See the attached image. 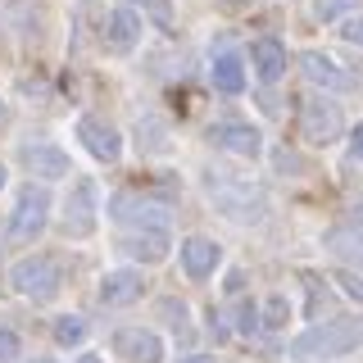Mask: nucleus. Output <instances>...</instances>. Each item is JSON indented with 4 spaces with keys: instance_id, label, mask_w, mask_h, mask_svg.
<instances>
[{
    "instance_id": "nucleus-18",
    "label": "nucleus",
    "mask_w": 363,
    "mask_h": 363,
    "mask_svg": "<svg viewBox=\"0 0 363 363\" xmlns=\"http://www.w3.org/2000/svg\"><path fill=\"white\" fill-rule=\"evenodd\" d=\"M213 86L223 91V96H241L245 91V64L236 60V55H213Z\"/></svg>"
},
{
    "instance_id": "nucleus-17",
    "label": "nucleus",
    "mask_w": 363,
    "mask_h": 363,
    "mask_svg": "<svg viewBox=\"0 0 363 363\" xmlns=\"http://www.w3.org/2000/svg\"><path fill=\"white\" fill-rule=\"evenodd\" d=\"M300 68H304V77H309V82H318V86L350 91V73H345L336 60H327L323 50H304V55H300Z\"/></svg>"
},
{
    "instance_id": "nucleus-24",
    "label": "nucleus",
    "mask_w": 363,
    "mask_h": 363,
    "mask_svg": "<svg viewBox=\"0 0 363 363\" xmlns=\"http://www.w3.org/2000/svg\"><path fill=\"white\" fill-rule=\"evenodd\" d=\"M300 281L309 286V304H304V313L318 318V313H323V277H318V272H300Z\"/></svg>"
},
{
    "instance_id": "nucleus-15",
    "label": "nucleus",
    "mask_w": 363,
    "mask_h": 363,
    "mask_svg": "<svg viewBox=\"0 0 363 363\" xmlns=\"http://www.w3.org/2000/svg\"><path fill=\"white\" fill-rule=\"evenodd\" d=\"M168 232L164 227H150V232H128L123 236V255H132V259H141V264H164L168 259Z\"/></svg>"
},
{
    "instance_id": "nucleus-10",
    "label": "nucleus",
    "mask_w": 363,
    "mask_h": 363,
    "mask_svg": "<svg viewBox=\"0 0 363 363\" xmlns=\"http://www.w3.org/2000/svg\"><path fill=\"white\" fill-rule=\"evenodd\" d=\"M77 141L86 145V155L91 159H100V164H113V159L123 155V136L109 128L105 118H77Z\"/></svg>"
},
{
    "instance_id": "nucleus-21",
    "label": "nucleus",
    "mask_w": 363,
    "mask_h": 363,
    "mask_svg": "<svg viewBox=\"0 0 363 363\" xmlns=\"http://www.w3.org/2000/svg\"><path fill=\"white\" fill-rule=\"evenodd\" d=\"M259 318H264V327H272V332H277V327H286V318H291V300H286V295H268L264 309H259Z\"/></svg>"
},
{
    "instance_id": "nucleus-3",
    "label": "nucleus",
    "mask_w": 363,
    "mask_h": 363,
    "mask_svg": "<svg viewBox=\"0 0 363 363\" xmlns=\"http://www.w3.org/2000/svg\"><path fill=\"white\" fill-rule=\"evenodd\" d=\"M340 132H345V118H340L336 100L309 96V100L300 105V136H304L309 145H332Z\"/></svg>"
},
{
    "instance_id": "nucleus-13",
    "label": "nucleus",
    "mask_w": 363,
    "mask_h": 363,
    "mask_svg": "<svg viewBox=\"0 0 363 363\" xmlns=\"http://www.w3.org/2000/svg\"><path fill=\"white\" fill-rule=\"evenodd\" d=\"M218 264H223L218 241H209V236H186V241H182V268H186V277L204 281V277L218 272Z\"/></svg>"
},
{
    "instance_id": "nucleus-29",
    "label": "nucleus",
    "mask_w": 363,
    "mask_h": 363,
    "mask_svg": "<svg viewBox=\"0 0 363 363\" xmlns=\"http://www.w3.org/2000/svg\"><path fill=\"white\" fill-rule=\"evenodd\" d=\"M350 141H354V145H350V150H354V155L363 159V123H359V128H354V132H350Z\"/></svg>"
},
{
    "instance_id": "nucleus-22",
    "label": "nucleus",
    "mask_w": 363,
    "mask_h": 363,
    "mask_svg": "<svg viewBox=\"0 0 363 363\" xmlns=\"http://www.w3.org/2000/svg\"><path fill=\"white\" fill-rule=\"evenodd\" d=\"M359 0H313V18L318 23H336L340 14H350Z\"/></svg>"
},
{
    "instance_id": "nucleus-4",
    "label": "nucleus",
    "mask_w": 363,
    "mask_h": 363,
    "mask_svg": "<svg viewBox=\"0 0 363 363\" xmlns=\"http://www.w3.org/2000/svg\"><path fill=\"white\" fill-rule=\"evenodd\" d=\"M50 223V196L41 186H23V196L9 213V241H37Z\"/></svg>"
},
{
    "instance_id": "nucleus-28",
    "label": "nucleus",
    "mask_w": 363,
    "mask_h": 363,
    "mask_svg": "<svg viewBox=\"0 0 363 363\" xmlns=\"http://www.w3.org/2000/svg\"><path fill=\"white\" fill-rule=\"evenodd\" d=\"M340 37H345L350 45H363V14H354V18L340 23Z\"/></svg>"
},
{
    "instance_id": "nucleus-27",
    "label": "nucleus",
    "mask_w": 363,
    "mask_h": 363,
    "mask_svg": "<svg viewBox=\"0 0 363 363\" xmlns=\"http://www.w3.org/2000/svg\"><path fill=\"white\" fill-rule=\"evenodd\" d=\"M132 5H141L155 23H173V5L168 0H132Z\"/></svg>"
},
{
    "instance_id": "nucleus-16",
    "label": "nucleus",
    "mask_w": 363,
    "mask_h": 363,
    "mask_svg": "<svg viewBox=\"0 0 363 363\" xmlns=\"http://www.w3.org/2000/svg\"><path fill=\"white\" fill-rule=\"evenodd\" d=\"M136 41H141V18H136V9H113L105 18V45L113 55H128Z\"/></svg>"
},
{
    "instance_id": "nucleus-1",
    "label": "nucleus",
    "mask_w": 363,
    "mask_h": 363,
    "mask_svg": "<svg viewBox=\"0 0 363 363\" xmlns=\"http://www.w3.org/2000/svg\"><path fill=\"white\" fill-rule=\"evenodd\" d=\"M363 345V318H336L327 327H309L304 336L291 340V359L300 363H327L340 354H354Z\"/></svg>"
},
{
    "instance_id": "nucleus-9",
    "label": "nucleus",
    "mask_w": 363,
    "mask_h": 363,
    "mask_svg": "<svg viewBox=\"0 0 363 363\" xmlns=\"http://www.w3.org/2000/svg\"><path fill=\"white\" fill-rule=\"evenodd\" d=\"M141 291H145V277L136 268H113L100 277V291H96V300L105 304V309H128V304L141 300Z\"/></svg>"
},
{
    "instance_id": "nucleus-33",
    "label": "nucleus",
    "mask_w": 363,
    "mask_h": 363,
    "mask_svg": "<svg viewBox=\"0 0 363 363\" xmlns=\"http://www.w3.org/2000/svg\"><path fill=\"white\" fill-rule=\"evenodd\" d=\"M354 218H359V227H363V200H359V204H354Z\"/></svg>"
},
{
    "instance_id": "nucleus-7",
    "label": "nucleus",
    "mask_w": 363,
    "mask_h": 363,
    "mask_svg": "<svg viewBox=\"0 0 363 363\" xmlns=\"http://www.w3.org/2000/svg\"><path fill=\"white\" fill-rule=\"evenodd\" d=\"M209 191H213V200H218V209H227L236 223H250L264 209V196H259L245 177H209Z\"/></svg>"
},
{
    "instance_id": "nucleus-26",
    "label": "nucleus",
    "mask_w": 363,
    "mask_h": 363,
    "mask_svg": "<svg viewBox=\"0 0 363 363\" xmlns=\"http://www.w3.org/2000/svg\"><path fill=\"white\" fill-rule=\"evenodd\" d=\"M18 359H23V340H18V332L0 327V363H18Z\"/></svg>"
},
{
    "instance_id": "nucleus-23",
    "label": "nucleus",
    "mask_w": 363,
    "mask_h": 363,
    "mask_svg": "<svg viewBox=\"0 0 363 363\" xmlns=\"http://www.w3.org/2000/svg\"><path fill=\"white\" fill-rule=\"evenodd\" d=\"M259 327H264V318H259V309H255L250 300H241V304H236V332H241V336H255Z\"/></svg>"
},
{
    "instance_id": "nucleus-30",
    "label": "nucleus",
    "mask_w": 363,
    "mask_h": 363,
    "mask_svg": "<svg viewBox=\"0 0 363 363\" xmlns=\"http://www.w3.org/2000/svg\"><path fill=\"white\" fill-rule=\"evenodd\" d=\"M223 5H227V9H250L255 0H223Z\"/></svg>"
},
{
    "instance_id": "nucleus-20",
    "label": "nucleus",
    "mask_w": 363,
    "mask_h": 363,
    "mask_svg": "<svg viewBox=\"0 0 363 363\" xmlns=\"http://www.w3.org/2000/svg\"><path fill=\"white\" fill-rule=\"evenodd\" d=\"M55 340H60V345H82L86 340V318H77V313L55 318Z\"/></svg>"
},
{
    "instance_id": "nucleus-34",
    "label": "nucleus",
    "mask_w": 363,
    "mask_h": 363,
    "mask_svg": "<svg viewBox=\"0 0 363 363\" xmlns=\"http://www.w3.org/2000/svg\"><path fill=\"white\" fill-rule=\"evenodd\" d=\"M5 182H9V173H5V164H0V186H5Z\"/></svg>"
},
{
    "instance_id": "nucleus-19",
    "label": "nucleus",
    "mask_w": 363,
    "mask_h": 363,
    "mask_svg": "<svg viewBox=\"0 0 363 363\" xmlns=\"http://www.w3.org/2000/svg\"><path fill=\"white\" fill-rule=\"evenodd\" d=\"M327 250L340 259H354L363 268V227H336V232H327Z\"/></svg>"
},
{
    "instance_id": "nucleus-11",
    "label": "nucleus",
    "mask_w": 363,
    "mask_h": 363,
    "mask_svg": "<svg viewBox=\"0 0 363 363\" xmlns=\"http://www.w3.org/2000/svg\"><path fill=\"white\" fill-rule=\"evenodd\" d=\"M23 164H28V173L37 177V182H60V177L73 173L68 155L60 150V145H50V141H32V145H23Z\"/></svg>"
},
{
    "instance_id": "nucleus-12",
    "label": "nucleus",
    "mask_w": 363,
    "mask_h": 363,
    "mask_svg": "<svg viewBox=\"0 0 363 363\" xmlns=\"http://www.w3.org/2000/svg\"><path fill=\"white\" fill-rule=\"evenodd\" d=\"M113 350L128 363H164V340L155 332H145V327H123L113 336Z\"/></svg>"
},
{
    "instance_id": "nucleus-32",
    "label": "nucleus",
    "mask_w": 363,
    "mask_h": 363,
    "mask_svg": "<svg viewBox=\"0 0 363 363\" xmlns=\"http://www.w3.org/2000/svg\"><path fill=\"white\" fill-rule=\"evenodd\" d=\"M77 363H105V359H100V354H82V359H77Z\"/></svg>"
},
{
    "instance_id": "nucleus-6",
    "label": "nucleus",
    "mask_w": 363,
    "mask_h": 363,
    "mask_svg": "<svg viewBox=\"0 0 363 363\" xmlns=\"http://www.w3.org/2000/svg\"><path fill=\"white\" fill-rule=\"evenodd\" d=\"M109 218L123 223V227H141V232H150V227L168 223V204H159L150 196H136V191H118V196L109 200Z\"/></svg>"
},
{
    "instance_id": "nucleus-36",
    "label": "nucleus",
    "mask_w": 363,
    "mask_h": 363,
    "mask_svg": "<svg viewBox=\"0 0 363 363\" xmlns=\"http://www.w3.org/2000/svg\"><path fill=\"white\" fill-rule=\"evenodd\" d=\"M0 118H5V109H0Z\"/></svg>"
},
{
    "instance_id": "nucleus-35",
    "label": "nucleus",
    "mask_w": 363,
    "mask_h": 363,
    "mask_svg": "<svg viewBox=\"0 0 363 363\" xmlns=\"http://www.w3.org/2000/svg\"><path fill=\"white\" fill-rule=\"evenodd\" d=\"M37 363H55V359H37Z\"/></svg>"
},
{
    "instance_id": "nucleus-14",
    "label": "nucleus",
    "mask_w": 363,
    "mask_h": 363,
    "mask_svg": "<svg viewBox=\"0 0 363 363\" xmlns=\"http://www.w3.org/2000/svg\"><path fill=\"white\" fill-rule=\"evenodd\" d=\"M250 60H255V77L259 82H281V73H286V45L277 37H259L255 50H250Z\"/></svg>"
},
{
    "instance_id": "nucleus-31",
    "label": "nucleus",
    "mask_w": 363,
    "mask_h": 363,
    "mask_svg": "<svg viewBox=\"0 0 363 363\" xmlns=\"http://www.w3.org/2000/svg\"><path fill=\"white\" fill-rule=\"evenodd\" d=\"M182 363H213L209 354H191V359H182Z\"/></svg>"
},
{
    "instance_id": "nucleus-8",
    "label": "nucleus",
    "mask_w": 363,
    "mask_h": 363,
    "mask_svg": "<svg viewBox=\"0 0 363 363\" xmlns=\"http://www.w3.org/2000/svg\"><path fill=\"white\" fill-rule=\"evenodd\" d=\"M96 218H100V191H96V182H77L73 186V196H68L64 204V232L68 236H91L96 232Z\"/></svg>"
},
{
    "instance_id": "nucleus-2",
    "label": "nucleus",
    "mask_w": 363,
    "mask_h": 363,
    "mask_svg": "<svg viewBox=\"0 0 363 363\" xmlns=\"http://www.w3.org/2000/svg\"><path fill=\"white\" fill-rule=\"evenodd\" d=\"M9 286H14L23 300L45 304V300H55V295H60L64 272H60V264H55L50 255H32V259H23V264H14V272H9Z\"/></svg>"
},
{
    "instance_id": "nucleus-5",
    "label": "nucleus",
    "mask_w": 363,
    "mask_h": 363,
    "mask_svg": "<svg viewBox=\"0 0 363 363\" xmlns=\"http://www.w3.org/2000/svg\"><path fill=\"white\" fill-rule=\"evenodd\" d=\"M209 145L213 150H223V155H236V159H259L264 155V136H259L255 123H241V118H223V123H213L209 132Z\"/></svg>"
},
{
    "instance_id": "nucleus-25",
    "label": "nucleus",
    "mask_w": 363,
    "mask_h": 363,
    "mask_svg": "<svg viewBox=\"0 0 363 363\" xmlns=\"http://www.w3.org/2000/svg\"><path fill=\"white\" fill-rule=\"evenodd\" d=\"M332 281H336V286L350 295V300H359V304H363V277H359V272H350V268H336V272H332Z\"/></svg>"
}]
</instances>
